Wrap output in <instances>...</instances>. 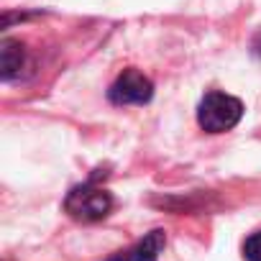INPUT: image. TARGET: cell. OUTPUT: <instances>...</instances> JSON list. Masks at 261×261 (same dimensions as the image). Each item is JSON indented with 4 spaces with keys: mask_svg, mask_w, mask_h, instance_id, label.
Masks as SVG:
<instances>
[{
    "mask_svg": "<svg viewBox=\"0 0 261 261\" xmlns=\"http://www.w3.org/2000/svg\"><path fill=\"white\" fill-rule=\"evenodd\" d=\"M243 256H246V261H261V230H256L246 238Z\"/></svg>",
    "mask_w": 261,
    "mask_h": 261,
    "instance_id": "6",
    "label": "cell"
},
{
    "mask_svg": "<svg viewBox=\"0 0 261 261\" xmlns=\"http://www.w3.org/2000/svg\"><path fill=\"white\" fill-rule=\"evenodd\" d=\"M164 246H167V233L162 228H156L149 236H144L136 246H130L128 251L115 253L108 261H159V253L164 251Z\"/></svg>",
    "mask_w": 261,
    "mask_h": 261,
    "instance_id": "4",
    "label": "cell"
},
{
    "mask_svg": "<svg viewBox=\"0 0 261 261\" xmlns=\"http://www.w3.org/2000/svg\"><path fill=\"white\" fill-rule=\"evenodd\" d=\"M243 118V102L228 92L210 90L197 105V123L207 134H225Z\"/></svg>",
    "mask_w": 261,
    "mask_h": 261,
    "instance_id": "2",
    "label": "cell"
},
{
    "mask_svg": "<svg viewBox=\"0 0 261 261\" xmlns=\"http://www.w3.org/2000/svg\"><path fill=\"white\" fill-rule=\"evenodd\" d=\"M26 64H29L26 46L16 39H3V44H0V77H3V82L21 80Z\"/></svg>",
    "mask_w": 261,
    "mask_h": 261,
    "instance_id": "5",
    "label": "cell"
},
{
    "mask_svg": "<svg viewBox=\"0 0 261 261\" xmlns=\"http://www.w3.org/2000/svg\"><path fill=\"white\" fill-rule=\"evenodd\" d=\"M154 97V82L139 69H123L108 87V100L118 108L123 105H146Z\"/></svg>",
    "mask_w": 261,
    "mask_h": 261,
    "instance_id": "3",
    "label": "cell"
},
{
    "mask_svg": "<svg viewBox=\"0 0 261 261\" xmlns=\"http://www.w3.org/2000/svg\"><path fill=\"white\" fill-rule=\"evenodd\" d=\"M97 177H90L87 182L72 187L64 197V213L80 223H95L110 215L113 210V195L97 185Z\"/></svg>",
    "mask_w": 261,
    "mask_h": 261,
    "instance_id": "1",
    "label": "cell"
},
{
    "mask_svg": "<svg viewBox=\"0 0 261 261\" xmlns=\"http://www.w3.org/2000/svg\"><path fill=\"white\" fill-rule=\"evenodd\" d=\"M251 54H253L256 59H261V31H256L253 39H251Z\"/></svg>",
    "mask_w": 261,
    "mask_h": 261,
    "instance_id": "7",
    "label": "cell"
}]
</instances>
